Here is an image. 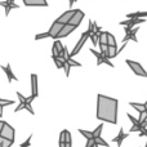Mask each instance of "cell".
Instances as JSON below:
<instances>
[{
    "instance_id": "d6a6232c",
    "label": "cell",
    "mask_w": 147,
    "mask_h": 147,
    "mask_svg": "<svg viewBox=\"0 0 147 147\" xmlns=\"http://www.w3.org/2000/svg\"><path fill=\"white\" fill-rule=\"evenodd\" d=\"M76 1H78V0H69V7L71 8V9H72V5H74V3H76Z\"/></svg>"
},
{
    "instance_id": "484cf974",
    "label": "cell",
    "mask_w": 147,
    "mask_h": 147,
    "mask_svg": "<svg viewBox=\"0 0 147 147\" xmlns=\"http://www.w3.org/2000/svg\"><path fill=\"white\" fill-rule=\"evenodd\" d=\"M0 105H1V111H0V116H3V110L8 105H14V101H8V99H0Z\"/></svg>"
},
{
    "instance_id": "4fadbf2b",
    "label": "cell",
    "mask_w": 147,
    "mask_h": 147,
    "mask_svg": "<svg viewBox=\"0 0 147 147\" xmlns=\"http://www.w3.org/2000/svg\"><path fill=\"white\" fill-rule=\"evenodd\" d=\"M30 80H31V96L34 98L39 96V90H38V75L36 74H31L30 75Z\"/></svg>"
},
{
    "instance_id": "6da1fadb",
    "label": "cell",
    "mask_w": 147,
    "mask_h": 147,
    "mask_svg": "<svg viewBox=\"0 0 147 147\" xmlns=\"http://www.w3.org/2000/svg\"><path fill=\"white\" fill-rule=\"evenodd\" d=\"M117 106L119 101L109 96H97V119L102 121L116 124L117 123Z\"/></svg>"
},
{
    "instance_id": "7402d4cb",
    "label": "cell",
    "mask_w": 147,
    "mask_h": 147,
    "mask_svg": "<svg viewBox=\"0 0 147 147\" xmlns=\"http://www.w3.org/2000/svg\"><path fill=\"white\" fill-rule=\"evenodd\" d=\"M119 53H120V49L119 48H115V47H109L107 57H109V59H111V58H114V57H116Z\"/></svg>"
},
{
    "instance_id": "30bf717a",
    "label": "cell",
    "mask_w": 147,
    "mask_h": 147,
    "mask_svg": "<svg viewBox=\"0 0 147 147\" xmlns=\"http://www.w3.org/2000/svg\"><path fill=\"white\" fill-rule=\"evenodd\" d=\"M75 13H76V9H69V10H66L65 13H62V14L59 16L56 21L57 22H59V23H62V25H69L70 21H71L72 17L75 16Z\"/></svg>"
},
{
    "instance_id": "83f0119b",
    "label": "cell",
    "mask_w": 147,
    "mask_h": 147,
    "mask_svg": "<svg viewBox=\"0 0 147 147\" xmlns=\"http://www.w3.org/2000/svg\"><path fill=\"white\" fill-rule=\"evenodd\" d=\"M94 141H96L97 146H105V147H109V143L106 142V141L103 140L102 137H98V138H94Z\"/></svg>"
},
{
    "instance_id": "d590c367",
    "label": "cell",
    "mask_w": 147,
    "mask_h": 147,
    "mask_svg": "<svg viewBox=\"0 0 147 147\" xmlns=\"http://www.w3.org/2000/svg\"><path fill=\"white\" fill-rule=\"evenodd\" d=\"M146 147H147V143H146Z\"/></svg>"
},
{
    "instance_id": "44dd1931",
    "label": "cell",
    "mask_w": 147,
    "mask_h": 147,
    "mask_svg": "<svg viewBox=\"0 0 147 147\" xmlns=\"http://www.w3.org/2000/svg\"><path fill=\"white\" fill-rule=\"evenodd\" d=\"M129 105L133 107L134 110H137L140 114H142V112H145L147 111V109H146V106H145V103H137V102H129Z\"/></svg>"
},
{
    "instance_id": "ffe728a7",
    "label": "cell",
    "mask_w": 147,
    "mask_h": 147,
    "mask_svg": "<svg viewBox=\"0 0 147 147\" xmlns=\"http://www.w3.org/2000/svg\"><path fill=\"white\" fill-rule=\"evenodd\" d=\"M146 17H147V12H134L127 14L128 20H141V18H146Z\"/></svg>"
},
{
    "instance_id": "e0dca14e",
    "label": "cell",
    "mask_w": 147,
    "mask_h": 147,
    "mask_svg": "<svg viewBox=\"0 0 147 147\" xmlns=\"http://www.w3.org/2000/svg\"><path fill=\"white\" fill-rule=\"evenodd\" d=\"M1 69H3V71L5 72V75H7V78H8V80H9V83H10V81H17V80H18L17 76L13 74V71H12V69H10V65H9V63H8L7 66H3Z\"/></svg>"
},
{
    "instance_id": "d4e9b609",
    "label": "cell",
    "mask_w": 147,
    "mask_h": 147,
    "mask_svg": "<svg viewBox=\"0 0 147 147\" xmlns=\"http://www.w3.org/2000/svg\"><path fill=\"white\" fill-rule=\"evenodd\" d=\"M14 141H10V140H7V138H1L0 137V147H10L13 145Z\"/></svg>"
},
{
    "instance_id": "ac0fdd59",
    "label": "cell",
    "mask_w": 147,
    "mask_h": 147,
    "mask_svg": "<svg viewBox=\"0 0 147 147\" xmlns=\"http://www.w3.org/2000/svg\"><path fill=\"white\" fill-rule=\"evenodd\" d=\"M0 5H1L3 8H5V16H8L9 14V12H10V9H17V8H20L16 3H13V1H1L0 3Z\"/></svg>"
},
{
    "instance_id": "8992f818",
    "label": "cell",
    "mask_w": 147,
    "mask_h": 147,
    "mask_svg": "<svg viewBox=\"0 0 147 147\" xmlns=\"http://www.w3.org/2000/svg\"><path fill=\"white\" fill-rule=\"evenodd\" d=\"M127 65L130 67V70H132L133 72H134V75L137 76H142V78H147V71L142 67V65L138 63V62H134L132 61V59H127Z\"/></svg>"
},
{
    "instance_id": "9c48e42d",
    "label": "cell",
    "mask_w": 147,
    "mask_h": 147,
    "mask_svg": "<svg viewBox=\"0 0 147 147\" xmlns=\"http://www.w3.org/2000/svg\"><path fill=\"white\" fill-rule=\"evenodd\" d=\"M90 51V53H93V56H96V58H97V66H101L102 63H106L107 66H110V67H114V65L111 63V61L109 59V57L106 56V54H103V53H101V52H97L96 49H89Z\"/></svg>"
},
{
    "instance_id": "3957f363",
    "label": "cell",
    "mask_w": 147,
    "mask_h": 147,
    "mask_svg": "<svg viewBox=\"0 0 147 147\" xmlns=\"http://www.w3.org/2000/svg\"><path fill=\"white\" fill-rule=\"evenodd\" d=\"M16 94H17L18 99H20V103H18V106L16 107L14 112H20L21 110H27V111L30 112L31 115L35 114V112H34L32 106H31V103H32V101H34L35 98H34L32 96H30V97H25V96H22V94H21L20 92H16Z\"/></svg>"
},
{
    "instance_id": "d6986e66",
    "label": "cell",
    "mask_w": 147,
    "mask_h": 147,
    "mask_svg": "<svg viewBox=\"0 0 147 147\" xmlns=\"http://www.w3.org/2000/svg\"><path fill=\"white\" fill-rule=\"evenodd\" d=\"M76 30V27H74L72 25H65V27H63V30L61 31V34H59V36H58V39H63V38H66V36H69L71 32H74V31Z\"/></svg>"
},
{
    "instance_id": "f546056e",
    "label": "cell",
    "mask_w": 147,
    "mask_h": 147,
    "mask_svg": "<svg viewBox=\"0 0 147 147\" xmlns=\"http://www.w3.org/2000/svg\"><path fill=\"white\" fill-rule=\"evenodd\" d=\"M31 138H32V134L28 136V138H27V140H26L23 143H21V146H20V147H28V146L31 145Z\"/></svg>"
},
{
    "instance_id": "836d02e7",
    "label": "cell",
    "mask_w": 147,
    "mask_h": 147,
    "mask_svg": "<svg viewBox=\"0 0 147 147\" xmlns=\"http://www.w3.org/2000/svg\"><path fill=\"white\" fill-rule=\"evenodd\" d=\"M72 146V143H66V147H71Z\"/></svg>"
},
{
    "instance_id": "e575fe53",
    "label": "cell",
    "mask_w": 147,
    "mask_h": 147,
    "mask_svg": "<svg viewBox=\"0 0 147 147\" xmlns=\"http://www.w3.org/2000/svg\"><path fill=\"white\" fill-rule=\"evenodd\" d=\"M145 106H146V109H147V101L145 102Z\"/></svg>"
},
{
    "instance_id": "cb8c5ba5",
    "label": "cell",
    "mask_w": 147,
    "mask_h": 147,
    "mask_svg": "<svg viewBox=\"0 0 147 147\" xmlns=\"http://www.w3.org/2000/svg\"><path fill=\"white\" fill-rule=\"evenodd\" d=\"M79 133H80L83 137H85L86 140H93L94 136H93V132H88V130H83V129H79Z\"/></svg>"
},
{
    "instance_id": "7c38bea8",
    "label": "cell",
    "mask_w": 147,
    "mask_h": 147,
    "mask_svg": "<svg viewBox=\"0 0 147 147\" xmlns=\"http://www.w3.org/2000/svg\"><path fill=\"white\" fill-rule=\"evenodd\" d=\"M65 45H62V43L59 40H56L52 47V58H57V57L61 56V53L63 52Z\"/></svg>"
},
{
    "instance_id": "9a60e30c",
    "label": "cell",
    "mask_w": 147,
    "mask_h": 147,
    "mask_svg": "<svg viewBox=\"0 0 147 147\" xmlns=\"http://www.w3.org/2000/svg\"><path fill=\"white\" fill-rule=\"evenodd\" d=\"M26 7H48L47 0H22Z\"/></svg>"
},
{
    "instance_id": "ba28073f",
    "label": "cell",
    "mask_w": 147,
    "mask_h": 147,
    "mask_svg": "<svg viewBox=\"0 0 147 147\" xmlns=\"http://www.w3.org/2000/svg\"><path fill=\"white\" fill-rule=\"evenodd\" d=\"M88 39H90V32H89V30H86V31H84V32L81 34V36H80V39H79L78 44H76V47L74 48V51L71 52V57H75L76 54L80 53L81 48H83V45L85 44V41L88 40Z\"/></svg>"
},
{
    "instance_id": "2e32d148",
    "label": "cell",
    "mask_w": 147,
    "mask_h": 147,
    "mask_svg": "<svg viewBox=\"0 0 147 147\" xmlns=\"http://www.w3.org/2000/svg\"><path fill=\"white\" fill-rule=\"evenodd\" d=\"M129 136V133H124V129H120L119 130V134L116 136V137H114L112 138V142H116L117 143V147H121V143H123V141L125 140V138Z\"/></svg>"
},
{
    "instance_id": "7a4b0ae2",
    "label": "cell",
    "mask_w": 147,
    "mask_h": 147,
    "mask_svg": "<svg viewBox=\"0 0 147 147\" xmlns=\"http://www.w3.org/2000/svg\"><path fill=\"white\" fill-rule=\"evenodd\" d=\"M65 25H62V23L59 22H54L52 23L51 28H49L47 32L44 34H38V35L35 36V40H41V39H45V38H51V39H58L59 34H61V31L63 30Z\"/></svg>"
},
{
    "instance_id": "4dcf8cb0",
    "label": "cell",
    "mask_w": 147,
    "mask_h": 147,
    "mask_svg": "<svg viewBox=\"0 0 147 147\" xmlns=\"http://www.w3.org/2000/svg\"><path fill=\"white\" fill-rule=\"evenodd\" d=\"M85 147H97V143H96V141H94V138L93 140H89L88 142H86Z\"/></svg>"
},
{
    "instance_id": "5b68a950",
    "label": "cell",
    "mask_w": 147,
    "mask_h": 147,
    "mask_svg": "<svg viewBox=\"0 0 147 147\" xmlns=\"http://www.w3.org/2000/svg\"><path fill=\"white\" fill-rule=\"evenodd\" d=\"M1 128H0V137L1 138H7V140H10V141H14V128L12 125H9L7 121L3 120L1 123Z\"/></svg>"
},
{
    "instance_id": "277c9868",
    "label": "cell",
    "mask_w": 147,
    "mask_h": 147,
    "mask_svg": "<svg viewBox=\"0 0 147 147\" xmlns=\"http://www.w3.org/2000/svg\"><path fill=\"white\" fill-rule=\"evenodd\" d=\"M88 30H89V32H90V39H89V40L93 43V47L97 45V44L99 43L101 36L103 35V31H102L101 27L92 20L89 21V23H88Z\"/></svg>"
},
{
    "instance_id": "f1b7e54d",
    "label": "cell",
    "mask_w": 147,
    "mask_h": 147,
    "mask_svg": "<svg viewBox=\"0 0 147 147\" xmlns=\"http://www.w3.org/2000/svg\"><path fill=\"white\" fill-rule=\"evenodd\" d=\"M54 61V63H56V66L58 67V69H63V62H62V59L59 58V57H57V58H52Z\"/></svg>"
},
{
    "instance_id": "603a6c76",
    "label": "cell",
    "mask_w": 147,
    "mask_h": 147,
    "mask_svg": "<svg viewBox=\"0 0 147 147\" xmlns=\"http://www.w3.org/2000/svg\"><path fill=\"white\" fill-rule=\"evenodd\" d=\"M106 36H107V44H109V47H115V48H117L115 36L112 35L111 32H106Z\"/></svg>"
},
{
    "instance_id": "4316f807",
    "label": "cell",
    "mask_w": 147,
    "mask_h": 147,
    "mask_svg": "<svg viewBox=\"0 0 147 147\" xmlns=\"http://www.w3.org/2000/svg\"><path fill=\"white\" fill-rule=\"evenodd\" d=\"M102 129H103V124H101V125H98V127L96 128V129L93 130V136H94V138H98V137H101V133H102Z\"/></svg>"
},
{
    "instance_id": "5bb4252c",
    "label": "cell",
    "mask_w": 147,
    "mask_h": 147,
    "mask_svg": "<svg viewBox=\"0 0 147 147\" xmlns=\"http://www.w3.org/2000/svg\"><path fill=\"white\" fill-rule=\"evenodd\" d=\"M84 17H85V13H84L83 10H80V9H76L75 16H74L72 20L70 21V25H72L74 27H78V26L81 23V21H83Z\"/></svg>"
},
{
    "instance_id": "1f68e13d",
    "label": "cell",
    "mask_w": 147,
    "mask_h": 147,
    "mask_svg": "<svg viewBox=\"0 0 147 147\" xmlns=\"http://www.w3.org/2000/svg\"><path fill=\"white\" fill-rule=\"evenodd\" d=\"M140 137H147V129H146V130H143V132H141V133H140Z\"/></svg>"
},
{
    "instance_id": "52a82bcc",
    "label": "cell",
    "mask_w": 147,
    "mask_h": 147,
    "mask_svg": "<svg viewBox=\"0 0 147 147\" xmlns=\"http://www.w3.org/2000/svg\"><path fill=\"white\" fill-rule=\"evenodd\" d=\"M140 28L134 27V28H130V27H124V38H123V44H127L129 40H134V43H138V39H137V32Z\"/></svg>"
},
{
    "instance_id": "8fae6325",
    "label": "cell",
    "mask_w": 147,
    "mask_h": 147,
    "mask_svg": "<svg viewBox=\"0 0 147 147\" xmlns=\"http://www.w3.org/2000/svg\"><path fill=\"white\" fill-rule=\"evenodd\" d=\"M146 21H147V18H141V20H125V21H121V22H120V26L134 28V27H137L138 25H141V23L146 22Z\"/></svg>"
}]
</instances>
